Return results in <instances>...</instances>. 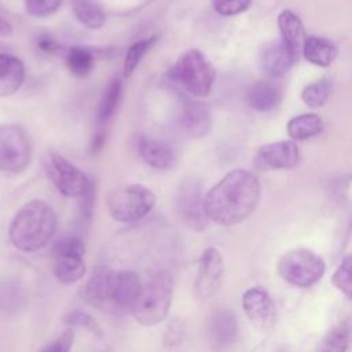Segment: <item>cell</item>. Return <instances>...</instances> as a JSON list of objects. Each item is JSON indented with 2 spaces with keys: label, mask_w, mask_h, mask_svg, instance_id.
Instances as JSON below:
<instances>
[{
  "label": "cell",
  "mask_w": 352,
  "mask_h": 352,
  "mask_svg": "<svg viewBox=\"0 0 352 352\" xmlns=\"http://www.w3.org/2000/svg\"><path fill=\"white\" fill-rule=\"evenodd\" d=\"M260 201V183L245 169L227 173L205 194V209L209 220L234 226L248 219Z\"/></svg>",
  "instance_id": "1"
},
{
  "label": "cell",
  "mask_w": 352,
  "mask_h": 352,
  "mask_svg": "<svg viewBox=\"0 0 352 352\" xmlns=\"http://www.w3.org/2000/svg\"><path fill=\"white\" fill-rule=\"evenodd\" d=\"M58 226L54 209L41 199L25 204L14 216L8 236L11 243L22 252H37L48 245Z\"/></svg>",
  "instance_id": "2"
},
{
  "label": "cell",
  "mask_w": 352,
  "mask_h": 352,
  "mask_svg": "<svg viewBox=\"0 0 352 352\" xmlns=\"http://www.w3.org/2000/svg\"><path fill=\"white\" fill-rule=\"evenodd\" d=\"M169 77L194 96H206L214 82L216 70L199 50H187L169 70Z\"/></svg>",
  "instance_id": "3"
},
{
  "label": "cell",
  "mask_w": 352,
  "mask_h": 352,
  "mask_svg": "<svg viewBox=\"0 0 352 352\" xmlns=\"http://www.w3.org/2000/svg\"><path fill=\"white\" fill-rule=\"evenodd\" d=\"M173 280L168 272H158L143 287V293L131 309L133 318L143 326H154L162 322L172 302Z\"/></svg>",
  "instance_id": "4"
},
{
  "label": "cell",
  "mask_w": 352,
  "mask_h": 352,
  "mask_svg": "<svg viewBox=\"0 0 352 352\" xmlns=\"http://www.w3.org/2000/svg\"><path fill=\"white\" fill-rule=\"evenodd\" d=\"M155 205V194L143 184H128L111 191L107 198L110 216L121 223H132L147 216Z\"/></svg>",
  "instance_id": "5"
},
{
  "label": "cell",
  "mask_w": 352,
  "mask_h": 352,
  "mask_svg": "<svg viewBox=\"0 0 352 352\" xmlns=\"http://www.w3.org/2000/svg\"><path fill=\"white\" fill-rule=\"evenodd\" d=\"M43 165L48 179L66 197L81 198L94 187L81 169L55 151L45 154Z\"/></svg>",
  "instance_id": "6"
},
{
  "label": "cell",
  "mask_w": 352,
  "mask_h": 352,
  "mask_svg": "<svg viewBox=\"0 0 352 352\" xmlns=\"http://www.w3.org/2000/svg\"><path fill=\"white\" fill-rule=\"evenodd\" d=\"M278 271L290 285L309 287L322 278L324 263L316 253L308 249H294L282 256Z\"/></svg>",
  "instance_id": "7"
},
{
  "label": "cell",
  "mask_w": 352,
  "mask_h": 352,
  "mask_svg": "<svg viewBox=\"0 0 352 352\" xmlns=\"http://www.w3.org/2000/svg\"><path fill=\"white\" fill-rule=\"evenodd\" d=\"M30 158L32 144L25 128L16 124H0V172H22Z\"/></svg>",
  "instance_id": "8"
},
{
  "label": "cell",
  "mask_w": 352,
  "mask_h": 352,
  "mask_svg": "<svg viewBox=\"0 0 352 352\" xmlns=\"http://www.w3.org/2000/svg\"><path fill=\"white\" fill-rule=\"evenodd\" d=\"M177 212L182 221L194 231H204L209 217L205 209L202 184L194 177L184 179L177 191Z\"/></svg>",
  "instance_id": "9"
},
{
  "label": "cell",
  "mask_w": 352,
  "mask_h": 352,
  "mask_svg": "<svg viewBox=\"0 0 352 352\" xmlns=\"http://www.w3.org/2000/svg\"><path fill=\"white\" fill-rule=\"evenodd\" d=\"M300 153L293 142L283 140L268 143L254 155V166L261 170L292 169L298 164Z\"/></svg>",
  "instance_id": "10"
},
{
  "label": "cell",
  "mask_w": 352,
  "mask_h": 352,
  "mask_svg": "<svg viewBox=\"0 0 352 352\" xmlns=\"http://www.w3.org/2000/svg\"><path fill=\"white\" fill-rule=\"evenodd\" d=\"M242 305L246 316L256 327L267 330L275 323V304L263 287L254 286L248 289L242 297Z\"/></svg>",
  "instance_id": "11"
},
{
  "label": "cell",
  "mask_w": 352,
  "mask_h": 352,
  "mask_svg": "<svg viewBox=\"0 0 352 352\" xmlns=\"http://www.w3.org/2000/svg\"><path fill=\"white\" fill-rule=\"evenodd\" d=\"M223 270V258L219 250H216L214 248H208L202 253L198 265V278L195 289L199 297L209 298L219 290Z\"/></svg>",
  "instance_id": "12"
},
{
  "label": "cell",
  "mask_w": 352,
  "mask_h": 352,
  "mask_svg": "<svg viewBox=\"0 0 352 352\" xmlns=\"http://www.w3.org/2000/svg\"><path fill=\"white\" fill-rule=\"evenodd\" d=\"M140 278L132 271H117L110 275L113 302L120 308L132 309L143 293Z\"/></svg>",
  "instance_id": "13"
},
{
  "label": "cell",
  "mask_w": 352,
  "mask_h": 352,
  "mask_svg": "<svg viewBox=\"0 0 352 352\" xmlns=\"http://www.w3.org/2000/svg\"><path fill=\"white\" fill-rule=\"evenodd\" d=\"M298 55L280 38L268 43L261 51V67L271 77L283 76L297 60Z\"/></svg>",
  "instance_id": "14"
},
{
  "label": "cell",
  "mask_w": 352,
  "mask_h": 352,
  "mask_svg": "<svg viewBox=\"0 0 352 352\" xmlns=\"http://www.w3.org/2000/svg\"><path fill=\"white\" fill-rule=\"evenodd\" d=\"M180 125L190 138L205 136L212 125V117L208 107L199 102L186 99L182 106Z\"/></svg>",
  "instance_id": "15"
},
{
  "label": "cell",
  "mask_w": 352,
  "mask_h": 352,
  "mask_svg": "<svg viewBox=\"0 0 352 352\" xmlns=\"http://www.w3.org/2000/svg\"><path fill=\"white\" fill-rule=\"evenodd\" d=\"M139 154L148 166L158 170H169L176 165V154L164 140L146 136L140 138Z\"/></svg>",
  "instance_id": "16"
},
{
  "label": "cell",
  "mask_w": 352,
  "mask_h": 352,
  "mask_svg": "<svg viewBox=\"0 0 352 352\" xmlns=\"http://www.w3.org/2000/svg\"><path fill=\"white\" fill-rule=\"evenodd\" d=\"M110 275L111 272L103 267H98L92 276L80 287V296L88 304L96 308H104L111 300L110 293Z\"/></svg>",
  "instance_id": "17"
},
{
  "label": "cell",
  "mask_w": 352,
  "mask_h": 352,
  "mask_svg": "<svg viewBox=\"0 0 352 352\" xmlns=\"http://www.w3.org/2000/svg\"><path fill=\"white\" fill-rule=\"evenodd\" d=\"M28 301L25 285L15 276H6L0 279V315H16Z\"/></svg>",
  "instance_id": "18"
},
{
  "label": "cell",
  "mask_w": 352,
  "mask_h": 352,
  "mask_svg": "<svg viewBox=\"0 0 352 352\" xmlns=\"http://www.w3.org/2000/svg\"><path fill=\"white\" fill-rule=\"evenodd\" d=\"M25 81L22 60L10 54H0V98L15 94Z\"/></svg>",
  "instance_id": "19"
},
{
  "label": "cell",
  "mask_w": 352,
  "mask_h": 352,
  "mask_svg": "<svg viewBox=\"0 0 352 352\" xmlns=\"http://www.w3.org/2000/svg\"><path fill=\"white\" fill-rule=\"evenodd\" d=\"M248 104L256 111H271L282 100L280 89L270 81H257L253 84L246 94Z\"/></svg>",
  "instance_id": "20"
},
{
  "label": "cell",
  "mask_w": 352,
  "mask_h": 352,
  "mask_svg": "<svg viewBox=\"0 0 352 352\" xmlns=\"http://www.w3.org/2000/svg\"><path fill=\"white\" fill-rule=\"evenodd\" d=\"M236 331L238 324L232 311L223 308L213 314L209 323V336L216 345L224 346L231 344L236 337Z\"/></svg>",
  "instance_id": "21"
},
{
  "label": "cell",
  "mask_w": 352,
  "mask_h": 352,
  "mask_svg": "<svg viewBox=\"0 0 352 352\" xmlns=\"http://www.w3.org/2000/svg\"><path fill=\"white\" fill-rule=\"evenodd\" d=\"M282 40L298 55L305 43V32L301 19L290 10H285L278 16Z\"/></svg>",
  "instance_id": "22"
},
{
  "label": "cell",
  "mask_w": 352,
  "mask_h": 352,
  "mask_svg": "<svg viewBox=\"0 0 352 352\" xmlns=\"http://www.w3.org/2000/svg\"><path fill=\"white\" fill-rule=\"evenodd\" d=\"M302 52L308 62L316 66L327 67L333 63L338 51L330 40L318 36H308L305 38Z\"/></svg>",
  "instance_id": "23"
},
{
  "label": "cell",
  "mask_w": 352,
  "mask_h": 352,
  "mask_svg": "<svg viewBox=\"0 0 352 352\" xmlns=\"http://www.w3.org/2000/svg\"><path fill=\"white\" fill-rule=\"evenodd\" d=\"M121 88L120 78H113L103 91L96 111V132H104L103 128L113 118L121 99Z\"/></svg>",
  "instance_id": "24"
},
{
  "label": "cell",
  "mask_w": 352,
  "mask_h": 352,
  "mask_svg": "<svg viewBox=\"0 0 352 352\" xmlns=\"http://www.w3.org/2000/svg\"><path fill=\"white\" fill-rule=\"evenodd\" d=\"M323 129V121L318 114L308 113L293 117L287 122V133L294 140H305L316 136Z\"/></svg>",
  "instance_id": "25"
},
{
  "label": "cell",
  "mask_w": 352,
  "mask_h": 352,
  "mask_svg": "<svg viewBox=\"0 0 352 352\" xmlns=\"http://www.w3.org/2000/svg\"><path fill=\"white\" fill-rule=\"evenodd\" d=\"M72 7L76 18L89 29H99L106 19L98 0H72Z\"/></svg>",
  "instance_id": "26"
},
{
  "label": "cell",
  "mask_w": 352,
  "mask_h": 352,
  "mask_svg": "<svg viewBox=\"0 0 352 352\" xmlns=\"http://www.w3.org/2000/svg\"><path fill=\"white\" fill-rule=\"evenodd\" d=\"M66 66L76 77L88 76L95 65V55L91 50L84 47H72L66 51Z\"/></svg>",
  "instance_id": "27"
},
{
  "label": "cell",
  "mask_w": 352,
  "mask_h": 352,
  "mask_svg": "<svg viewBox=\"0 0 352 352\" xmlns=\"http://www.w3.org/2000/svg\"><path fill=\"white\" fill-rule=\"evenodd\" d=\"M54 272L59 282L74 283L85 274V264L82 257H55Z\"/></svg>",
  "instance_id": "28"
},
{
  "label": "cell",
  "mask_w": 352,
  "mask_h": 352,
  "mask_svg": "<svg viewBox=\"0 0 352 352\" xmlns=\"http://www.w3.org/2000/svg\"><path fill=\"white\" fill-rule=\"evenodd\" d=\"M349 327L346 323L334 326L319 342L316 352H345L349 345Z\"/></svg>",
  "instance_id": "29"
},
{
  "label": "cell",
  "mask_w": 352,
  "mask_h": 352,
  "mask_svg": "<svg viewBox=\"0 0 352 352\" xmlns=\"http://www.w3.org/2000/svg\"><path fill=\"white\" fill-rule=\"evenodd\" d=\"M155 41H157V36H151V37H147V38L133 43L129 47L125 60H124V66H122V76L125 78L132 76V73L135 72V69L138 67V65L140 63L143 56L150 51V48L155 44Z\"/></svg>",
  "instance_id": "30"
},
{
  "label": "cell",
  "mask_w": 352,
  "mask_h": 352,
  "mask_svg": "<svg viewBox=\"0 0 352 352\" xmlns=\"http://www.w3.org/2000/svg\"><path fill=\"white\" fill-rule=\"evenodd\" d=\"M331 92V82L327 78H320L302 89L301 99L309 107H320L326 103Z\"/></svg>",
  "instance_id": "31"
},
{
  "label": "cell",
  "mask_w": 352,
  "mask_h": 352,
  "mask_svg": "<svg viewBox=\"0 0 352 352\" xmlns=\"http://www.w3.org/2000/svg\"><path fill=\"white\" fill-rule=\"evenodd\" d=\"M334 286L352 300V254L346 256L333 275Z\"/></svg>",
  "instance_id": "32"
},
{
  "label": "cell",
  "mask_w": 352,
  "mask_h": 352,
  "mask_svg": "<svg viewBox=\"0 0 352 352\" xmlns=\"http://www.w3.org/2000/svg\"><path fill=\"white\" fill-rule=\"evenodd\" d=\"M84 252V243L77 236L60 238L55 242L52 248L54 257H82Z\"/></svg>",
  "instance_id": "33"
},
{
  "label": "cell",
  "mask_w": 352,
  "mask_h": 352,
  "mask_svg": "<svg viewBox=\"0 0 352 352\" xmlns=\"http://www.w3.org/2000/svg\"><path fill=\"white\" fill-rule=\"evenodd\" d=\"M65 323L69 324L70 327H84L87 330H89L91 333L102 337V329L100 326L96 323V320L88 315L87 312L82 311H74L70 312L69 315L65 316Z\"/></svg>",
  "instance_id": "34"
},
{
  "label": "cell",
  "mask_w": 352,
  "mask_h": 352,
  "mask_svg": "<svg viewBox=\"0 0 352 352\" xmlns=\"http://www.w3.org/2000/svg\"><path fill=\"white\" fill-rule=\"evenodd\" d=\"M252 4V0H212L214 11L224 16H231L246 11Z\"/></svg>",
  "instance_id": "35"
},
{
  "label": "cell",
  "mask_w": 352,
  "mask_h": 352,
  "mask_svg": "<svg viewBox=\"0 0 352 352\" xmlns=\"http://www.w3.org/2000/svg\"><path fill=\"white\" fill-rule=\"evenodd\" d=\"M62 4V0H25L26 11L33 16H45L54 14Z\"/></svg>",
  "instance_id": "36"
},
{
  "label": "cell",
  "mask_w": 352,
  "mask_h": 352,
  "mask_svg": "<svg viewBox=\"0 0 352 352\" xmlns=\"http://www.w3.org/2000/svg\"><path fill=\"white\" fill-rule=\"evenodd\" d=\"M73 336L72 330H66L41 352H69L73 344Z\"/></svg>",
  "instance_id": "37"
},
{
  "label": "cell",
  "mask_w": 352,
  "mask_h": 352,
  "mask_svg": "<svg viewBox=\"0 0 352 352\" xmlns=\"http://www.w3.org/2000/svg\"><path fill=\"white\" fill-rule=\"evenodd\" d=\"M37 45H38V48H40L43 52L50 54V55L58 54V52L60 51V45L58 44V41H55V40H54L52 37H50V36H41V37L38 38V41H37Z\"/></svg>",
  "instance_id": "38"
},
{
  "label": "cell",
  "mask_w": 352,
  "mask_h": 352,
  "mask_svg": "<svg viewBox=\"0 0 352 352\" xmlns=\"http://www.w3.org/2000/svg\"><path fill=\"white\" fill-rule=\"evenodd\" d=\"M12 33L11 23L0 15V36H10Z\"/></svg>",
  "instance_id": "39"
}]
</instances>
